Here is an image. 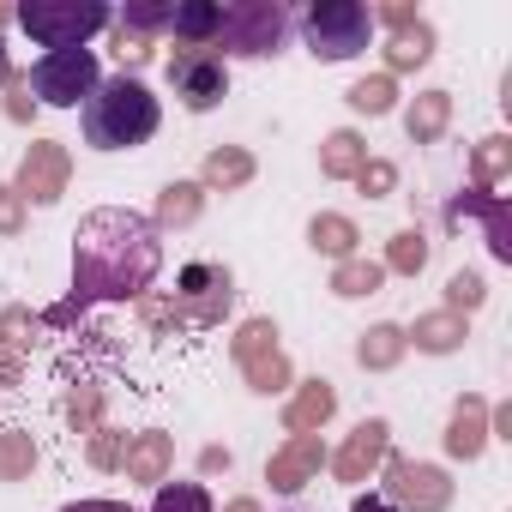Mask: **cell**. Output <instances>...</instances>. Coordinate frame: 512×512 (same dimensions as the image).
Wrapping results in <instances>:
<instances>
[{"instance_id":"8","label":"cell","mask_w":512,"mask_h":512,"mask_svg":"<svg viewBox=\"0 0 512 512\" xmlns=\"http://www.w3.org/2000/svg\"><path fill=\"white\" fill-rule=\"evenodd\" d=\"M169 31H175L187 49H211L217 31H223V0H175Z\"/></svg>"},{"instance_id":"11","label":"cell","mask_w":512,"mask_h":512,"mask_svg":"<svg viewBox=\"0 0 512 512\" xmlns=\"http://www.w3.org/2000/svg\"><path fill=\"white\" fill-rule=\"evenodd\" d=\"M67 512H133V506H121V500H79V506H67Z\"/></svg>"},{"instance_id":"9","label":"cell","mask_w":512,"mask_h":512,"mask_svg":"<svg viewBox=\"0 0 512 512\" xmlns=\"http://www.w3.org/2000/svg\"><path fill=\"white\" fill-rule=\"evenodd\" d=\"M151 512H211V494L199 482H163L157 500H151Z\"/></svg>"},{"instance_id":"12","label":"cell","mask_w":512,"mask_h":512,"mask_svg":"<svg viewBox=\"0 0 512 512\" xmlns=\"http://www.w3.org/2000/svg\"><path fill=\"white\" fill-rule=\"evenodd\" d=\"M350 512H398V506H392V500H380V494H362Z\"/></svg>"},{"instance_id":"2","label":"cell","mask_w":512,"mask_h":512,"mask_svg":"<svg viewBox=\"0 0 512 512\" xmlns=\"http://www.w3.org/2000/svg\"><path fill=\"white\" fill-rule=\"evenodd\" d=\"M79 127H85V145H91V151H139V145L163 127V109H157V97L145 91V79L115 73V79H103V85L85 97Z\"/></svg>"},{"instance_id":"10","label":"cell","mask_w":512,"mask_h":512,"mask_svg":"<svg viewBox=\"0 0 512 512\" xmlns=\"http://www.w3.org/2000/svg\"><path fill=\"white\" fill-rule=\"evenodd\" d=\"M169 13H175V0H163V7H127L121 25L127 31H169Z\"/></svg>"},{"instance_id":"6","label":"cell","mask_w":512,"mask_h":512,"mask_svg":"<svg viewBox=\"0 0 512 512\" xmlns=\"http://www.w3.org/2000/svg\"><path fill=\"white\" fill-rule=\"evenodd\" d=\"M284 31H290V13L278 0H235V7H223V31L211 49H223V61L229 55H278Z\"/></svg>"},{"instance_id":"3","label":"cell","mask_w":512,"mask_h":512,"mask_svg":"<svg viewBox=\"0 0 512 512\" xmlns=\"http://www.w3.org/2000/svg\"><path fill=\"white\" fill-rule=\"evenodd\" d=\"M19 31L31 43H43L49 55L55 49H85L103 25H115V13L103 7V0H19L13 7Z\"/></svg>"},{"instance_id":"1","label":"cell","mask_w":512,"mask_h":512,"mask_svg":"<svg viewBox=\"0 0 512 512\" xmlns=\"http://www.w3.org/2000/svg\"><path fill=\"white\" fill-rule=\"evenodd\" d=\"M163 266L157 223L139 211H91L73 235V290L85 302H127Z\"/></svg>"},{"instance_id":"13","label":"cell","mask_w":512,"mask_h":512,"mask_svg":"<svg viewBox=\"0 0 512 512\" xmlns=\"http://www.w3.org/2000/svg\"><path fill=\"white\" fill-rule=\"evenodd\" d=\"M0 79H7V43H0Z\"/></svg>"},{"instance_id":"7","label":"cell","mask_w":512,"mask_h":512,"mask_svg":"<svg viewBox=\"0 0 512 512\" xmlns=\"http://www.w3.org/2000/svg\"><path fill=\"white\" fill-rule=\"evenodd\" d=\"M169 85H175L181 109L205 115V109H217V103L229 97V61H223L217 49H181V55L169 61Z\"/></svg>"},{"instance_id":"5","label":"cell","mask_w":512,"mask_h":512,"mask_svg":"<svg viewBox=\"0 0 512 512\" xmlns=\"http://www.w3.org/2000/svg\"><path fill=\"white\" fill-rule=\"evenodd\" d=\"M103 85V61H97V49H55V55H43L37 67H31V91H37V103H49V109H85V97Z\"/></svg>"},{"instance_id":"4","label":"cell","mask_w":512,"mask_h":512,"mask_svg":"<svg viewBox=\"0 0 512 512\" xmlns=\"http://www.w3.org/2000/svg\"><path fill=\"white\" fill-rule=\"evenodd\" d=\"M302 43L314 61H356L374 43V13L362 0H314V7L296 19Z\"/></svg>"}]
</instances>
